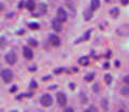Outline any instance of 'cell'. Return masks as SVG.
Returning a JSON list of instances; mask_svg holds the SVG:
<instances>
[{"label":"cell","mask_w":129,"mask_h":112,"mask_svg":"<svg viewBox=\"0 0 129 112\" xmlns=\"http://www.w3.org/2000/svg\"><path fill=\"white\" fill-rule=\"evenodd\" d=\"M1 77L6 83H10L12 81V79H13V72L10 69H5L1 72Z\"/></svg>","instance_id":"6da1fadb"},{"label":"cell","mask_w":129,"mask_h":112,"mask_svg":"<svg viewBox=\"0 0 129 112\" xmlns=\"http://www.w3.org/2000/svg\"><path fill=\"white\" fill-rule=\"evenodd\" d=\"M67 12L64 11V9H62V8H59L58 11H57V19L61 23V22H66L67 21Z\"/></svg>","instance_id":"7a4b0ae2"},{"label":"cell","mask_w":129,"mask_h":112,"mask_svg":"<svg viewBox=\"0 0 129 112\" xmlns=\"http://www.w3.org/2000/svg\"><path fill=\"white\" fill-rule=\"evenodd\" d=\"M52 102H53V99H52L51 97V95H43L42 97H41V103H42V106L44 107H50L52 105Z\"/></svg>","instance_id":"3957f363"},{"label":"cell","mask_w":129,"mask_h":112,"mask_svg":"<svg viewBox=\"0 0 129 112\" xmlns=\"http://www.w3.org/2000/svg\"><path fill=\"white\" fill-rule=\"evenodd\" d=\"M6 61L9 63L10 65H13V64H15L16 61H17V57H16V55L13 52H10V53H8L6 55Z\"/></svg>","instance_id":"277c9868"},{"label":"cell","mask_w":129,"mask_h":112,"mask_svg":"<svg viewBox=\"0 0 129 112\" xmlns=\"http://www.w3.org/2000/svg\"><path fill=\"white\" fill-rule=\"evenodd\" d=\"M48 40H50V43L52 45L54 46H58L60 44V39L57 37L56 35H51L50 38H48Z\"/></svg>","instance_id":"5b68a950"},{"label":"cell","mask_w":129,"mask_h":112,"mask_svg":"<svg viewBox=\"0 0 129 112\" xmlns=\"http://www.w3.org/2000/svg\"><path fill=\"white\" fill-rule=\"evenodd\" d=\"M57 100L60 106H64L67 103V97L63 93H58L57 94Z\"/></svg>","instance_id":"8992f818"},{"label":"cell","mask_w":129,"mask_h":112,"mask_svg":"<svg viewBox=\"0 0 129 112\" xmlns=\"http://www.w3.org/2000/svg\"><path fill=\"white\" fill-rule=\"evenodd\" d=\"M23 54H24V56H25L26 58H28V59H30V58H32V56H34V54H32V51L30 50V47H28V46H24L23 47Z\"/></svg>","instance_id":"52a82bcc"},{"label":"cell","mask_w":129,"mask_h":112,"mask_svg":"<svg viewBox=\"0 0 129 112\" xmlns=\"http://www.w3.org/2000/svg\"><path fill=\"white\" fill-rule=\"evenodd\" d=\"M52 25H53V28H54V30L56 31H60L62 29V26H61V23H60L58 19H54L53 23H52Z\"/></svg>","instance_id":"ba28073f"},{"label":"cell","mask_w":129,"mask_h":112,"mask_svg":"<svg viewBox=\"0 0 129 112\" xmlns=\"http://www.w3.org/2000/svg\"><path fill=\"white\" fill-rule=\"evenodd\" d=\"M26 7L29 11H34L35 8H36V3H35L34 0H28L27 3H26Z\"/></svg>","instance_id":"9c48e42d"},{"label":"cell","mask_w":129,"mask_h":112,"mask_svg":"<svg viewBox=\"0 0 129 112\" xmlns=\"http://www.w3.org/2000/svg\"><path fill=\"white\" fill-rule=\"evenodd\" d=\"M100 6V1L99 0H91V3H90V7H91V10L95 11L99 8Z\"/></svg>","instance_id":"30bf717a"},{"label":"cell","mask_w":129,"mask_h":112,"mask_svg":"<svg viewBox=\"0 0 129 112\" xmlns=\"http://www.w3.org/2000/svg\"><path fill=\"white\" fill-rule=\"evenodd\" d=\"M79 63H80L82 66H86V65H88V63H89V61H88V57H86V56H84V57H81V58L79 59Z\"/></svg>","instance_id":"8fae6325"},{"label":"cell","mask_w":129,"mask_h":112,"mask_svg":"<svg viewBox=\"0 0 129 112\" xmlns=\"http://www.w3.org/2000/svg\"><path fill=\"white\" fill-rule=\"evenodd\" d=\"M6 46V39L1 38L0 39V47H5Z\"/></svg>","instance_id":"7c38bea8"},{"label":"cell","mask_w":129,"mask_h":112,"mask_svg":"<svg viewBox=\"0 0 129 112\" xmlns=\"http://www.w3.org/2000/svg\"><path fill=\"white\" fill-rule=\"evenodd\" d=\"M29 27L31 28V29H38V28H39V25H38V24H30V25H29Z\"/></svg>","instance_id":"4fadbf2b"},{"label":"cell","mask_w":129,"mask_h":112,"mask_svg":"<svg viewBox=\"0 0 129 112\" xmlns=\"http://www.w3.org/2000/svg\"><path fill=\"white\" fill-rule=\"evenodd\" d=\"M29 43H30L32 46H37V41L34 40V39H29Z\"/></svg>","instance_id":"5bb4252c"},{"label":"cell","mask_w":129,"mask_h":112,"mask_svg":"<svg viewBox=\"0 0 129 112\" xmlns=\"http://www.w3.org/2000/svg\"><path fill=\"white\" fill-rule=\"evenodd\" d=\"M94 73H91V74H88L87 75V77H86V81H91V80H92V78H94Z\"/></svg>","instance_id":"9a60e30c"},{"label":"cell","mask_w":129,"mask_h":112,"mask_svg":"<svg viewBox=\"0 0 129 112\" xmlns=\"http://www.w3.org/2000/svg\"><path fill=\"white\" fill-rule=\"evenodd\" d=\"M106 81H107V83H111L112 79H111V75L110 74H107L106 75Z\"/></svg>","instance_id":"2e32d148"},{"label":"cell","mask_w":129,"mask_h":112,"mask_svg":"<svg viewBox=\"0 0 129 112\" xmlns=\"http://www.w3.org/2000/svg\"><path fill=\"white\" fill-rule=\"evenodd\" d=\"M64 112H74V111H73V109H72V108H67V109L64 110Z\"/></svg>","instance_id":"e0dca14e"},{"label":"cell","mask_w":129,"mask_h":112,"mask_svg":"<svg viewBox=\"0 0 129 112\" xmlns=\"http://www.w3.org/2000/svg\"><path fill=\"white\" fill-rule=\"evenodd\" d=\"M124 81L126 82V83L128 84V85H129V77H126V78H125V79H124Z\"/></svg>","instance_id":"ac0fdd59"},{"label":"cell","mask_w":129,"mask_h":112,"mask_svg":"<svg viewBox=\"0 0 129 112\" xmlns=\"http://www.w3.org/2000/svg\"><path fill=\"white\" fill-rule=\"evenodd\" d=\"M128 2H129V0H122V3H123V5H127Z\"/></svg>","instance_id":"d6986e66"},{"label":"cell","mask_w":129,"mask_h":112,"mask_svg":"<svg viewBox=\"0 0 129 112\" xmlns=\"http://www.w3.org/2000/svg\"><path fill=\"white\" fill-rule=\"evenodd\" d=\"M31 85H32V87H36V83L32 81V82H31Z\"/></svg>","instance_id":"ffe728a7"},{"label":"cell","mask_w":129,"mask_h":112,"mask_svg":"<svg viewBox=\"0 0 129 112\" xmlns=\"http://www.w3.org/2000/svg\"><path fill=\"white\" fill-rule=\"evenodd\" d=\"M14 91H16V87L14 86V87H12V89H11V92H14Z\"/></svg>","instance_id":"44dd1931"},{"label":"cell","mask_w":129,"mask_h":112,"mask_svg":"<svg viewBox=\"0 0 129 112\" xmlns=\"http://www.w3.org/2000/svg\"><path fill=\"white\" fill-rule=\"evenodd\" d=\"M85 112H94V111H92V110H90V109H88V110H86Z\"/></svg>","instance_id":"7402d4cb"},{"label":"cell","mask_w":129,"mask_h":112,"mask_svg":"<svg viewBox=\"0 0 129 112\" xmlns=\"http://www.w3.org/2000/svg\"><path fill=\"white\" fill-rule=\"evenodd\" d=\"M118 112H125V111H124V110H119Z\"/></svg>","instance_id":"603a6c76"},{"label":"cell","mask_w":129,"mask_h":112,"mask_svg":"<svg viewBox=\"0 0 129 112\" xmlns=\"http://www.w3.org/2000/svg\"><path fill=\"white\" fill-rule=\"evenodd\" d=\"M106 1H107V2H109V1H111V0H106Z\"/></svg>","instance_id":"cb8c5ba5"}]
</instances>
